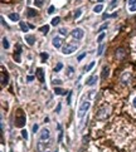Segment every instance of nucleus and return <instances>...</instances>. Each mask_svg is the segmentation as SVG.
Returning <instances> with one entry per match:
<instances>
[{
	"label": "nucleus",
	"instance_id": "obj_29",
	"mask_svg": "<svg viewBox=\"0 0 136 152\" xmlns=\"http://www.w3.org/2000/svg\"><path fill=\"white\" fill-rule=\"evenodd\" d=\"M41 58H42V62H46L48 59V54L47 53H42L41 54Z\"/></svg>",
	"mask_w": 136,
	"mask_h": 152
},
{
	"label": "nucleus",
	"instance_id": "obj_7",
	"mask_svg": "<svg viewBox=\"0 0 136 152\" xmlns=\"http://www.w3.org/2000/svg\"><path fill=\"white\" fill-rule=\"evenodd\" d=\"M48 138H49V130H47V128L42 130V132H41V141H47Z\"/></svg>",
	"mask_w": 136,
	"mask_h": 152
},
{
	"label": "nucleus",
	"instance_id": "obj_23",
	"mask_svg": "<svg viewBox=\"0 0 136 152\" xmlns=\"http://www.w3.org/2000/svg\"><path fill=\"white\" fill-rule=\"evenodd\" d=\"M54 93L61 96V94H64V91H63L62 88H55V89H54Z\"/></svg>",
	"mask_w": 136,
	"mask_h": 152
},
{
	"label": "nucleus",
	"instance_id": "obj_30",
	"mask_svg": "<svg viewBox=\"0 0 136 152\" xmlns=\"http://www.w3.org/2000/svg\"><path fill=\"white\" fill-rule=\"evenodd\" d=\"M105 35H106L105 33H101V34H100V37L97 38V42H98V43H101V42L103 40V38H105Z\"/></svg>",
	"mask_w": 136,
	"mask_h": 152
},
{
	"label": "nucleus",
	"instance_id": "obj_1",
	"mask_svg": "<svg viewBox=\"0 0 136 152\" xmlns=\"http://www.w3.org/2000/svg\"><path fill=\"white\" fill-rule=\"evenodd\" d=\"M78 47H79V44L76 42V40H73V42H71V43H67L64 47L62 48V53L63 54H72L73 52H76L78 49Z\"/></svg>",
	"mask_w": 136,
	"mask_h": 152
},
{
	"label": "nucleus",
	"instance_id": "obj_21",
	"mask_svg": "<svg viewBox=\"0 0 136 152\" xmlns=\"http://www.w3.org/2000/svg\"><path fill=\"white\" fill-rule=\"evenodd\" d=\"M117 4H118V0H112V3L110 4L109 9H114V8H116V6H117Z\"/></svg>",
	"mask_w": 136,
	"mask_h": 152
},
{
	"label": "nucleus",
	"instance_id": "obj_38",
	"mask_svg": "<svg viewBox=\"0 0 136 152\" xmlns=\"http://www.w3.org/2000/svg\"><path fill=\"white\" fill-rule=\"evenodd\" d=\"M38 128H39V127H38V125H34V126H33V132H35V133H37Z\"/></svg>",
	"mask_w": 136,
	"mask_h": 152
},
{
	"label": "nucleus",
	"instance_id": "obj_33",
	"mask_svg": "<svg viewBox=\"0 0 136 152\" xmlns=\"http://www.w3.org/2000/svg\"><path fill=\"white\" fill-rule=\"evenodd\" d=\"M107 26H109V23H106V24H103V25L100 28L98 29V31H102V30H105V29H107Z\"/></svg>",
	"mask_w": 136,
	"mask_h": 152
},
{
	"label": "nucleus",
	"instance_id": "obj_14",
	"mask_svg": "<svg viewBox=\"0 0 136 152\" xmlns=\"http://www.w3.org/2000/svg\"><path fill=\"white\" fill-rule=\"evenodd\" d=\"M20 50H22L20 47H18V52L14 54V59H15V61H17L18 63H20Z\"/></svg>",
	"mask_w": 136,
	"mask_h": 152
},
{
	"label": "nucleus",
	"instance_id": "obj_18",
	"mask_svg": "<svg viewBox=\"0 0 136 152\" xmlns=\"http://www.w3.org/2000/svg\"><path fill=\"white\" fill-rule=\"evenodd\" d=\"M39 30H41L43 34H47L48 31H49V25H43V26L39 28Z\"/></svg>",
	"mask_w": 136,
	"mask_h": 152
},
{
	"label": "nucleus",
	"instance_id": "obj_6",
	"mask_svg": "<svg viewBox=\"0 0 136 152\" xmlns=\"http://www.w3.org/2000/svg\"><path fill=\"white\" fill-rule=\"evenodd\" d=\"M62 43H63V39L62 38H59V37H54L53 38V40H52V44H53V47L54 48H61L62 47Z\"/></svg>",
	"mask_w": 136,
	"mask_h": 152
},
{
	"label": "nucleus",
	"instance_id": "obj_15",
	"mask_svg": "<svg viewBox=\"0 0 136 152\" xmlns=\"http://www.w3.org/2000/svg\"><path fill=\"white\" fill-rule=\"evenodd\" d=\"M107 77H109V67H103V69H102V78L103 79H106Z\"/></svg>",
	"mask_w": 136,
	"mask_h": 152
},
{
	"label": "nucleus",
	"instance_id": "obj_28",
	"mask_svg": "<svg viewBox=\"0 0 136 152\" xmlns=\"http://www.w3.org/2000/svg\"><path fill=\"white\" fill-rule=\"evenodd\" d=\"M62 68H63V64H62V63H58V64H57V67L54 68V72H59V70L62 69Z\"/></svg>",
	"mask_w": 136,
	"mask_h": 152
},
{
	"label": "nucleus",
	"instance_id": "obj_37",
	"mask_svg": "<svg viewBox=\"0 0 136 152\" xmlns=\"http://www.w3.org/2000/svg\"><path fill=\"white\" fill-rule=\"evenodd\" d=\"M129 9H130V11H136V4H135V5H132V6H130Z\"/></svg>",
	"mask_w": 136,
	"mask_h": 152
},
{
	"label": "nucleus",
	"instance_id": "obj_32",
	"mask_svg": "<svg viewBox=\"0 0 136 152\" xmlns=\"http://www.w3.org/2000/svg\"><path fill=\"white\" fill-rule=\"evenodd\" d=\"M59 34H62V35H67L68 33H67V30L64 29V28H61V29H59Z\"/></svg>",
	"mask_w": 136,
	"mask_h": 152
},
{
	"label": "nucleus",
	"instance_id": "obj_8",
	"mask_svg": "<svg viewBox=\"0 0 136 152\" xmlns=\"http://www.w3.org/2000/svg\"><path fill=\"white\" fill-rule=\"evenodd\" d=\"M25 42L29 44V45H33L34 42H35V37L34 35H29V34H27L25 35Z\"/></svg>",
	"mask_w": 136,
	"mask_h": 152
},
{
	"label": "nucleus",
	"instance_id": "obj_43",
	"mask_svg": "<svg viewBox=\"0 0 136 152\" xmlns=\"http://www.w3.org/2000/svg\"><path fill=\"white\" fill-rule=\"evenodd\" d=\"M98 1H103V0H98Z\"/></svg>",
	"mask_w": 136,
	"mask_h": 152
},
{
	"label": "nucleus",
	"instance_id": "obj_10",
	"mask_svg": "<svg viewBox=\"0 0 136 152\" xmlns=\"http://www.w3.org/2000/svg\"><path fill=\"white\" fill-rule=\"evenodd\" d=\"M96 83H97V75H92L88 81H87V86L92 87V86H95Z\"/></svg>",
	"mask_w": 136,
	"mask_h": 152
},
{
	"label": "nucleus",
	"instance_id": "obj_19",
	"mask_svg": "<svg viewBox=\"0 0 136 152\" xmlns=\"http://www.w3.org/2000/svg\"><path fill=\"white\" fill-rule=\"evenodd\" d=\"M103 49H105V45H103V44H101V45L98 47V49H97V55H98V57H100V55H102Z\"/></svg>",
	"mask_w": 136,
	"mask_h": 152
},
{
	"label": "nucleus",
	"instance_id": "obj_45",
	"mask_svg": "<svg viewBox=\"0 0 136 152\" xmlns=\"http://www.w3.org/2000/svg\"><path fill=\"white\" fill-rule=\"evenodd\" d=\"M46 152H49V151H46Z\"/></svg>",
	"mask_w": 136,
	"mask_h": 152
},
{
	"label": "nucleus",
	"instance_id": "obj_31",
	"mask_svg": "<svg viewBox=\"0 0 136 152\" xmlns=\"http://www.w3.org/2000/svg\"><path fill=\"white\" fill-rule=\"evenodd\" d=\"M22 136H23V138H24V139H28V132H27L25 130H23V131H22Z\"/></svg>",
	"mask_w": 136,
	"mask_h": 152
},
{
	"label": "nucleus",
	"instance_id": "obj_16",
	"mask_svg": "<svg viewBox=\"0 0 136 152\" xmlns=\"http://www.w3.org/2000/svg\"><path fill=\"white\" fill-rule=\"evenodd\" d=\"M19 24H20V29H22L23 31H25V33H27V31L29 30V28H30V26H29V25H27V24L24 23V22H20Z\"/></svg>",
	"mask_w": 136,
	"mask_h": 152
},
{
	"label": "nucleus",
	"instance_id": "obj_26",
	"mask_svg": "<svg viewBox=\"0 0 136 152\" xmlns=\"http://www.w3.org/2000/svg\"><path fill=\"white\" fill-rule=\"evenodd\" d=\"M34 4H35V6L41 8V6H43V0H35Z\"/></svg>",
	"mask_w": 136,
	"mask_h": 152
},
{
	"label": "nucleus",
	"instance_id": "obj_39",
	"mask_svg": "<svg viewBox=\"0 0 136 152\" xmlns=\"http://www.w3.org/2000/svg\"><path fill=\"white\" fill-rule=\"evenodd\" d=\"M85 55H86V53H83V54H81V55H79V57H78V61H82V59L85 58Z\"/></svg>",
	"mask_w": 136,
	"mask_h": 152
},
{
	"label": "nucleus",
	"instance_id": "obj_12",
	"mask_svg": "<svg viewBox=\"0 0 136 152\" xmlns=\"http://www.w3.org/2000/svg\"><path fill=\"white\" fill-rule=\"evenodd\" d=\"M9 19H10V20H13V22H18V20H19V14H17V13H10V14H9Z\"/></svg>",
	"mask_w": 136,
	"mask_h": 152
},
{
	"label": "nucleus",
	"instance_id": "obj_13",
	"mask_svg": "<svg viewBox=\"0 0 136 152\" xmlns=\"http://www.w3.org/2000/svg\"><path fill=\"white\" fill-rule=\"evenodd\" d=\"M8 83V75H5V72L1 70V86H5Z\"/></svg>",
	"mask_w": 136,
	"mask_h": 152
},
{
	"label": "nucleus",
	"instance_id": "obj_42",
	"mask_svg": "<svg viewBox=\"0 0 136 152\" xmlns=\"http://www.w3.org/2000/svg\"><path fill=\"white\" fill-rule=\"evenodd\" d=\"M61 111V105H58V107H57V112H59Z\"/></svg>",
	"mask_w": 136,
	"mask_h": 152
},
{
	"label": "nucleus",
	"instance_id": "obj_44",
	"mask_svg": "<svg viewBox=\"0 0 136 152\" xmlns=\"http://www.w3.org/2000/svg\"><path fill=\"white\" fill-rule=\"evenodd\" d=\"M135 47H136V43H135Z\"/></svg>",
	"mask_w": 136,
	"mask_h": 152
},
{
	"label": "nucleus",
	"instance_id": "obj_24",
	"mask_svg": "<svg viewBox=\"0 0 136 152\" xmlns=\"http://www.w3.org/2000/svg\"><path fill=\"white\" fill-rule=\"evenodd\" d=\"M93 67H95V62H91V63H90V66H87V67L85 68V69H86V72H90Z\"/></svg>",
	"mask_w": 136,
	"mask_h": 152
},
{
	"label": "nucleus",
	"instance_id": "obj_20",
	"mask_svg": "<svg viewBox=\"0 0 136 152\" xmlns=\"http://www.w3.org/2000/svg\"><path fill=\"white\" fill-rule=\"evenodd\" d=\"M3 47L5 48V49H8V48L10 47V44H9V40H8L6 38H4V39H3Z\"/></svg>",
	"mask_w": 136,
	"mask_h": 152
},
{
	"label": "nucleus",
	"instance_id": "obj_35",
	"mask_svg": "<svg viewBox=\"0 0 136 152\" xmlns=\"http://www.w3.org/2000/svg\"><path fill=\"white\" fill-rule=\"evenodd\" d=\"M127 4H129L130 6H132V5L136 4V0H127Z\"/></svg>",
	"mask_w": 136,
	"mask_h": 152
},
{
	"label": "nucleus",
	"instance_id": "obj_34",
	"mask_svg": "<svg viewBox=\"0 0 136 152\" xmlns=\"http://www.w3.org/2000/svg\"><path fill=\"white\" fill-rule=\"evenodd\" d=\"M71 98H72V92L69 91V92H68V97H67V103H68V105L71 103Z\"/></svg>",
	"mask_w": 136,
	"mask_h": 152
},
{
	"label": "nucleus",
	"instance_id": "obj_27",
	"mask_svg": "<svg viewBox=\"0 0 136 152\" xmlns=\"http://www.w3.org/2000/svg\"><path fill=\"white\" fill-rule=\"evenodd\" d=\"M59 22H61V19H59L58 17L57 18H53V20H52V25H57Z\"/></svg>",
	"mask_w": 136,
	"mask_h": 152
},
{
	"label": "nucleus",
	"instance_id": "obj_3",
	"mask_svg": "<svg viewBox=\"0 0 136 152\" xmlns=\"http://www.w3.org/2000/svg\"><path fill=\"white\" fill-rule=\"evenodd\" d=\"M90 107H91V102L90 101H83L81 103V107H79V109H78V117H79V119H82L83 117H85V114L87 113V111L90 109Z\"/></svg>",
	"mask_w": 136,
	"mask_h": 152
},
{
	"label": "nucleus",
	"instance_id": "obj_25",
	"mask_svg": "<svg viewBox=\"0 0 136 152\" xmlns=\"http://www.w3.org/2000/svg\"><path fill=\"white\" fill-rule=\"evenodd\" d=\"M81 14H82V10H81V9L76 10V13H74V19H78L79 17H81Z\"/></svg>",
	"mask_w": 136,
	"mask_h": 152
},
{
	"label": "nucleus",
	"instance_id": "obj_22",
	"mask_svg": "<svg viewBox=\"0 0 136 152\" xmlns=\"http://www.w3.org/2000/svg\"><path fill=\"white\" fill-rule=\"evenodd\" d=\"M67 75H68V77H72V75H73V72H74V69H73V68H72V67H68L67 68Z\"/></svg>",
	"mask_w": 136,
	"mask_h": 152
},
{
	"label": "nucleus",
	"instance_id": "obj_41",
	"mask_svg": "<svg viewBox=\"0 0 136 152\" xmlns=\"http://www.w3.org/2000/svg\"><path fill=\"white\" fill-rule=\"evenodd\" d=\"M27 79H28V81H33V77H32V75H28Z\"/></svg>",
	"mask_w": 136,
	"mask_h": 152
},
{
	"label": "nucleus",
	"instance_id": "obj_36",
	"mask_svg": "<svg viewBox=\"0 0 136 152\" xmlns=\"http://www.w3.org/2000/svg\"><path fill=\"white\" fill-rule=\"evenodd\" d=\"M54 11V6H49V9H48V14H52Z\"/></svg>",
	"mask_w": 136,
	"mask_h": 152
},
{
	"label": "nucleus",
	"instance_id": "obj_4",
	"mask_svg": "<svg viewBox=\"0 0 136 152\" xmlns=\"http://www.w3.org/2000/svg\"><path fill=\"white\" fill-rule=\"evenodd\" d=\"M71 35L73 37L74 39H77V40H79V39L83 38V35H85V31H83L81 28H77V29H74L73 31L71 33Z\"/></svg>",
	"mask_w": 136,
	"mask_h": 152
},
{
	"label": "nucleus",
	"instance_id": "obj_40",
	"mask_svg": "<svg viewBox=\"0 0 136 152\" xmlns=\"http://www.w3.org/2000/svg\"><path fill=\"white\" fill-rule=\"evenodd\" d=\"M132 106H134V108L136 109V97L134 98V101H132Z\"/></svg>",
	"mask_w": 136,
	"mask_h": 152
},
{
	"label": "nucleus",
	"instance_id": "obj_17",
	"mask_svg": "<svg viewBox=\"0 0 136 152\" xmlns=\"http://www.w3.org/2000/svg\"><path fill=\"white\" fill-rule=\"evenodd\" d=\"M102 9H103V5H102V4H98V5H96L93 8V11H95V13H101Z\"/></svg>",
	"mask_w": 136,
	"mask_h": 152
},
{
	"label": "nucleus",
	"instance_id": "obj_9",
	"mask_svg": "<svg viewBox=\"0 0 136 152\" xmlns=\"http://www.w3.org/2000/svg\"><path fill=\"white\" fill-rule=\"evenodd\" d=\"M37 77L41 82H44V72H43L42 68H38L37 69Z\"/></svg>",
	"mask_w": 136,
	"mask_h": 152
},
{
	"label": "nucleus",
	"instance_id": "obj_2",
	"mask_svg": "<svg viewBox=\"0 0 136 152\" xmlns=\"http://www.w3.org/2000/svg\"><path fill=\"white\" fill-rule=\"evenodd\" d=\"M24 125H25V116H24V112L22 109H19L15 114V126L22 128V127H24Z\"/></svg>",
	"mask_w": 136,
	"mask_h": 152
},
{
	"label": "nucleus",
	"instance_id": "obj_5",
	"mask_svg": "<svg viewBox=\"0 0 136 152\" xmlns=\"http://www.w3.org/2000/svg\"><path fill=\"white\" fill-rule=\"evenodd\" d=\"M109 108H107V107H103V108H101L100 109L98 112H97V116H96V117H97V119H103V118H106L107 117V114H109Z\"/></svg>",
	"mask_w": 136,
	"mask_h": 152
},
{
	"label": "nucleus",
	"instance_id": "obj_11",
	"mask_svg": "<svg viewBox=\"0 0 136 152\" xmlns=\"http://www.w3.org/2000/svg\"><path fill=\"white\" fill-rule=\"evenodd\" d=\"M35 15H37V11H35L34 9H30V8H28V9H27V17L34 18Z\"/></svg>",
	"mask_w": 136,
	"mask_h": 152
}]
</instances>
